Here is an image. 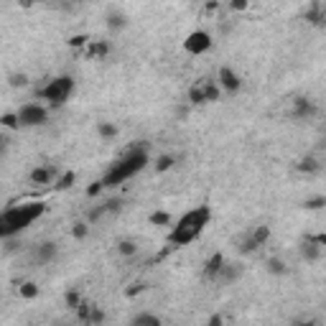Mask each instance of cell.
<instances>
[{"mask_svg": "<svg viewBox=\"0 0 326 326\" xmlns=\"http://www.w3.org/2000/svg\"><path fill=\"white\" fill-rule=\"evenodd\" d=\"M46 212V204L31 202V204H20V206H8L0 216V237H16L26 227H31L38 216Z\"/></svg>", "mask_w": 326, "mask_h": 326, "instance_id": "obj_1", "label": "cell"}, {"mask_svg": "<svg viewBox=\"0 0 326 326\" xmlns=\"http://www.w3.org/2000/svg\"><path fill=\"white\" fill-rule=\"evenodd\" d=\"M209 220H212V209L204 204V206H196V209H192V212H186L181 220H178V224L171 230V234H168V242L174 244V248H178V244H188L192 240H196L202 232H204V227L209 224Z\"/></svg>", "mask_w": 326, "mask_h": 326, "instance_id": "obj_2", "label": "cell"}, {"mask_svg": "<svg viewBox=\"0 0 326 326\" xmlns=\"http://www.w3.org/2000/svg\"><path fill=\"white\" fill-rule=\"evenodd\" d=\"M146 166H148V150H146V146H135V148H130L115 163V166L102 176V184L104 186H118V184L132 178L135 174H140Z\"/></svg>", "mask_w": 326, "mask_h": 326, "instance_id": "obj_3", "label": "cell"}, {"mask_svg": "<svg viewBox=\"0 0 326 326\" xmlns=\"http://www.w3.org/2000/svg\"><path fill=\"white\" fill-rule=\"evenodd\" d=\"M74 92V76L64 74V76H54L46 87L38 90V97L51 102V107H62Z\"/></svg>", "mask_w": 326, "mask_h": 326, "instance_id": "obj_4", "label": "cell"}, {"mask_svg": "<svg viewBox=\"0 0 326 326\" xmlns=\"http://www.w3.org/2000/svg\"><path fill=\"white\" fill-rule=\"evenodd\" d=\"M18 120H20V128H38L48 120V110L44 104H23L18 110Z\"/></svg>", "mask_w": 326, "mask_h": 326, "instance_id": "obj_5", "label": "cell"}, {"mask_svg": "<svg viewBox=\"0 0 326 326\" xmlns=\"http://www.w3.org/2000/svg\"><path fill=\"white\" fill-rule=\"evenodd\" d=\"M212 48V36L206 31H192L184 38V51L192 54V56H199V54Z\"/></svg>", "mask_w": 326, "mask_h": 326, "instance_id": "obj_6", "label": "cell"}, {"mask_svg": "<svg viewBox=\"0 0 326 326\" xmlns=\"http://www.w3.org/2000/svg\"><path fill=\"white\" fill-rule=\"evenodd\" d=\"M318 112V107H316V102H311L308 97H298L296 102H293V110H290V118H298V120H308V118H314Z\"/></svg>", "mask_w": 326, "mask_h": 326, "instance_id": "obj_7", "label": "cell"}, {"mask_svg": "<svg viewBox=\"0 0 326 326\" xmlns=\"http://www.w3.org/2000/svg\"><path fill=\"white\" fill-rule=\"evenodd\" d=\"M242 273H244V265H240V262H227V260H224V265H222V270H220V276H216V280L224 283V286H230V283H237V280L242 278Z\"/></svg>", "mask_w": 326, "mask_h": 326, "instance_id": "obj_8", "label": "cell"}, {"mask_svg": "<svg viewBox=\"0 0 326 326\" xmlns=\"http://www.w3.org/2000/svg\"><path fill=\"white\" fill-rule=\"evenodd\" d=\"M220 87H222L224 92H240V90H242V79L237 76L234 69L222 66V69H220Z\"/></svg>", "mask_w": 326, "mask_h": 326, "instance_id": "obj_9", "label": "cell"}, {"mask_svg": "<svg viewBox=\"0 0 326 326\" xmlns=\"http://www.w3.org/2000/svg\"><path fill=\"white\" fill-rule=\"evenodd\" d=\"M304 20L311 26H326V6L321 0H311V6L304 13Z\"/></svg>", "mask_w": 326, "mask_h": 326, "instance_id": "obj_10", "label": "cell"}, {"mask_svg": "<svg viewBox=\"0 0 326 326\" xmlns=\"http://www.w3.org/2000/svg\"><path fill=\"white\" fill-rule=\"evenodd\" d=\"M56 242H41V244H36V250H34V260L38 262V265H46V262H51L54 258H56Z\"/></svg>", "mask_w": 326, "mask_h": 326, "instance_id": "obj_11", "label": "cell"}, {"mask_svg": "<svg viewBox=\"0 0 326 326\" xmlns=\"http://www.w3.org/2000/svg\"><path fill=\"white\" fill-rule=\"evenodd\" d=\"M298 255H301L306 262H316V260L321 258V244H318L316 240L306 237L301 244H298Z\"/></svg>", "mask_w": 326, "mask_h": 326, "instance_id": "obj_12", "label": "cell"}, {"mask_svg": "<svg viewBox=\"0 0 326 326\" xmlns=\"http://www.w3.org/2000/svg\"><path fill=\"white\" fill-rule=\"evenodd\" d=\"M54 176H56V171L48 168V166H38V168H34V171L28 174V178H31L34 186H46Z\"/></svg>", "mask_w": 326, "mask_h": 326, "instance_id": "obj_13", "label": "cell"}, {"mask_svg": "<svg viewBox=\"0 0 326 326\" xmlns=\"http://www.w3.org/2000/svg\"><path fill=\"white\" fill-rule=\"evenodd\" d=\"M222 265H224V255H222V252H214V255L204 262V276H206V278H216V276H220V270H222Z\"/></svg>", "mask_w": 326, "mask_h": 326, "instance_id": "obj_14", "label": "cell"}, {"mask_svg": "<svg viewBox=\"0 0 326 326\" xmlns=\"http://www.w3.org/2000/svg\"><path fill=\"white\" fill-rule=\"evenodd\" d=\"M104 23H107V28H110L112 34H118V31H122L125 26H128V16H125L122 10H110Z\"/></svg>", "mask_w": 326, "mask_h": 326, "instance_id": "obj_15", "label": "cell"}, {"mask_svg": "<svg viewBox=\"0 0 326 326\" xmlns=\"http://www.w3.org/2000/svg\"><path fill=\"white\" fill-rule=\"evenodd\" d=\"M110 54V41H92L87 48V56L90 59H104Z\"/></svg>", "mask_w": 326, "mask_h": 326, "instance_id": "obj_16", "label": "cell"}, {"mask_svg": "<svg viewBox=\"0 0 326 326\" xmlns=\"http://www.w3.org/2000/svg\"><path fill=\"white\" fill-rule=\"evenodd\" d=\"M296 168L301 171V174H318V171H321V163H318L314 156H306V158L298 160V166H296Z\"/></svg>", "mask_w": 326, "mask_h": 326, "instance_id": "obj_17", "label": "cell"}, {"mask_svg": "<svg viewBox=\"0 0 326 326\" xmlns=\"http://www.w3.org/2000/svg\"><path fill=\"white\" fill-rule=\"evenodd\" d=\"M18 293H20V298H26V301H34V298H38L41 288H38L34 280H26V283L18 286Z\"/></svg>", "mask_w": 326, "mask_h": 326, "instance_id": "obj_18", "label": "cell"}, {"mask_svg": "<svg viewBox=\"0 0 326 326\" xmlns=\"http://www.w3.org/2000/svg\"><path fill=\"white\" fill-rule=\"evenodd\" d=\"M265 270L270 276H286L288 273V268H286V262L280 258H268L265 260Z\"/></svg>", "mask_w": 326, "mask_h": 326, "instance_id": "obj_19", "label": "cell"}, {"mask_svg": "<svg viewBox=\"0 0 326 326\" xmlns=\"http://www.w3.org/2000/svg\"><path fill=\"white\" fill-rule=\"evenodd\" d=\"M202 90H204V100L206 102H216V100H220V94H222V87L214 84V82H204Z\"/></svg>", "mask_w": 326, "mask_h": 326, "instance_id": "obj_20", "label": "cell"}, {"mask_svg": "<svg viewBox=\"0 0 326 326\" xmlns=\"http://www.w3.org/2000/svg\"><path fill=\"white\" fill-rule=\"evenodd\" d=\"M130 324H132V326H143V324H148V326H160V318L153 316V314H135V316L130 318Z\"/></svg>", "mask_w": 326, "mask_h": 326, "instance_id": "obj_21", "label": "cell"}, {"mask_svg": "<svg viewBox=\"0 0 326 326\" xmlns=\"http://www.w3.org/2000/svg\"><path fill=\"white\" fill-rule=\"evenodd\" d=\"M82 301H84V298H82V293H79V290H74V288H69V290L64 293V306H66V308H72V311H76Z\"/></svg>", "mask_w": 326, "mask_h": 326, "instance_id": "obj_22", "label": "cell"}, {"mask_svg": "<svg viewBox=\"0 0 326 326\" xmlns=\"http://www.w3.org/2000/svg\"><path fill=\"white\" fill-rule=\"evenodd\" d=\"M174 166H176V158H174V156H168V153H166V156H158V158H156V171H158V174H163V171H171Z\"/></svg>", "mask_w": 326, "mask_h": 326, "instance_id": "obj_23", "label": "cell"}, {"mask_svg": "<svg viewBox=\"0 0 326 326\" xmlns=\"http://www.w3.org/2000/svg\"><path fill=\"white\" fill-rule=\"evenodd\" d=\"M118 252H120L122 258H132L135 252H138V244H135L132 240H120V242H118Z\"/></svg>", "mask_w": 326, "mask_h": 326, "instance_id": "obj_24", "label": "cell"}, {"mask_svg": "<svg viewBox=\"0 0 326 326\" xmlns=\"http://www.w3.org/2000/svg\"><path fill=\"white\" fill-rule=\"evenodd\" d=\"M97 132H100V138H104V140H112L115 135H118V128H115L112 122H100V125H97Z\"/></svg>", "mask_w": 326, "mask_h": 326, "instance_id": "obj_25", "label": "cell"}, {"mask_svg": "<svg viewBox=\"0 0 326 326\" xmlns=\"http://www.w3.org/2000/svg\"><path fill=\"white\" fill-rule=\"evenodd\" d=\"M74 181H76V174H74V171H64V174L59 176L56 188H59V192H66V188H72V186H74Z\"/></svg>", "mask_w": 326, "mask_h": 326, "instance_id": "obj_26", "label": "cell"}, {"mask_svg": "<svg viewBox=\"0 0 326 326\" xmlns=\"http://www.w3.org/2000/svg\"><path fill=\"white\" fill-rule=\"evenodd\" d=\"M258 248H260V244L255 242V237H252V234H248V237H244V240H242V244H240V248H237V250H240L242 255H252V252H255Z\"/></svg>", "mask_w": 326, "mask_h": 326, "instance_id": "obj_27", "label": "cell"}, {"mask_svg": "<svg viewBox=\"0 0 326 326\" xmlns=\"http://www.w3.org/2000/svg\"><path fill=\"white\" fill-rule=\"evenodd\" d=\"M250 234L255 237V242H258V244H265V242L270 240V227H268V224H258Z\"/></svg>", "mask_w": 326, "mask_h": 326, "instance_id": "obj_28", "label": "cell"}, {"mask_svg": "<svg viewBox=\"0 0 326 326\" xmlns=\"http://www.w3.org/2000/svg\"><path fill=\"white\" fill-rule=\"evenodd\" d=\"M301 206H304L306 212H318V209L326 206V196H311V199H306Z\"/></svg>", "mask_w": 326, "mask_h": 326, "instance_id": "obj_29", "label": "cell"}, {"mask_svg": "<svg viewBox=\"0 0 326 326\" xmlns=\"http://www.w3.org/2000/svg\"><path fill=\"white\" fill-rule=\"evenodd\" d=\"M148 222H150V224H156V227L171 224V214H168V212H153V214L148 216Z\"/></svg>", "mask_w": 326, "mask_h": 326, "instance_id": "obj_30", "label": "cell"}, {"mask_svg": "<svg viewBox=\"0 0 326 326\" xmlns=\"http://www.w3.org/2000/svg\"><path fill=\"white\" fill-rule=\"evenodd\" d=\"M0 125H3L6 130H16V128H20V120H18V112H6L3 118H0Z\"/></svg>", "mask_w": 326, "mask_h": 326, "instance_id": "obj_31", "label": "cell"}, {"mask_svg": "<svg viewBox=\"0 0 326 326\" xmlns=\"http://www.w3.org/2000/svg\"><path fill=\"white\" fill-rule=\"evenodd\" d=\"M87 234H90V222H74V227H72L74 240H84Z\"/></svg>", "mask_w": 326, "mask_h": 326, "instance_id": "obj_32", "label": "cell"}, {"mask_svg": "<svg viewBox=\"0 0 326 326\" xmlns=\"http://www.w3.org/2000/svg\"><path fill=\"white\" fill-rule=\"evenodd\" d=\"M90 316H92V304L82 301V304H79V308H76V318H79L82 324H90Z\"/></svg>", "mask_w": 326, "mask_h": 326, "instance_id": "obj_33", "label": "cell"}, {"mask_svg": "<svg viewBox=\"0 0 326 326\" xmlns=\"http://www.w3.org/2000/svg\"><path fill=\"white\" fill-rule=\"evenodd\" d=\"M188 102H192V104H204V102H206V100H204V90H202V84H196V87L188 90Z\"/></svg>", "mask_w": 326, "mask_h": 326, "instance_id": "obj_34", "label": "cell"}, {"mask_svg": "<svg viewBox=\"0 0 326 326\" xmlns=\"http://www.w3.org/2000/svg\"><path fill=\"white\" fill-rule=\"evenodd\" d=\"M104 214H107V206H104V204H97V206H92V209H90V214H87V222L92 224V222L102 220Z\"/></svg>", "mask_w": 326, "mask_h": 326, "instance_id": "obj_35", "label": "cell"}, {"mask_svg": "<svg viewBox=\"0 0 326 326\" xmlns=\"http://www.w3.org/2000/svg\"><path fill=\"white\" fill-rule=\"evenodd\" d=\"M8 84H10L13 90L26 87V84H28V76H26V74H10V76H8Z\"/></svg>", "mask_w": 326, "mask_h": 326, "instance_id": "obj_36", "label": "cell"}, {"mask_svg": "<svg viewBox=\"0 0 326 326\" xmlns=\"http://www.w3.org/2000/svg\"><path fill=\"white\" fill-rule=\"evenodd\" d=\"M87 44H90V36H84V34H76V36L69 38V46H72V48H84Z\"/></svg>", "mask_w": 326, "mask_h": 326, "instance_id": "obj_37", "label": "cell"}, {"mask_svg": "<svg viewBox=\"0 0 326 326\" xmlns=\"http://www.w3.org/2000/svg\"><path fill=\"white\" fill-rule=\"evenodd\" d=\"M102 188H104L102 178H100V181H92V184H90V188H87V196H90V199H94V196L102 192Z\"/></svg>", "mask_w": 326, "mask_h": 326, "instance_id": "obj_38", "label": "cell"}, {"mask_svg": "<svg viewBox=\"0 0 326 326\" xmlns=\"http://www.w3.org/2000/svg\"><path fill=\"white\" fill-rule=\"evenodd\" d=\"M146 288H148V283H143V280H135V283H132V286L125 290V293H128V296H138V293H140V290H146Z\"/></svg>", "mask_w": 326, "mask_h": 326, "instance_id": "obj_39", "label": "cell"}, {"mask_svg": "<svg viewBox=\"0 0 326 326\" xmlns=\"http://www.w3.org/2000/svg\"><path fill=\"white\" fill-rule=\"evenodd\" d=\"M122 204H125V202H122L120 196H115V199H110V202H104L107 212H120V209H122Z\"/></svg>", "mask_w": 326, "mask_h": 326, "instance_id": "obj_40", "label": "cell"}, {"mask_svg": "<svg viewBox=\"0 0 326 326\" xmlns=\"http://www.w3.org/2000/svg\"><path fill=\"white\" fill-rule=\"evenodd\" d=\"M104 321V311H100L97 306H92V316H90V324H102Z\"/></svg>", "mask_w": 326, "mask_h": 326, "instance_id": "obj_41", "label": "cell"}, {"mask_svg": "<svg viewBox=\"0 0 326 326\" xmlns=\"http://www.w3.org/2000/svg\"><path fill=\"white\" fill-rule=\"evenodd\" d=\"M230 6H232L234 10H244V8L250 6V0H230Z\"/></svg>", "mask_w": 326, "mask_h": 326, "instance_id": "obj_42", "label": "cell"}, {"mask_svg": "<svg viewBox=\"0 0 326 326\" xmlns=\"http://www.w3.org/2000/svg\"><path fill=\"white\" fill-rule=\"evenodd\" d=\"M206 324H209V326H220V324H224V318H222V316H212Z\"/></svg>", "mask_w": 326, "mask_h": 326, "instance_id": "obj_43", "label": "cell"}, {"mask_svg": "<svg viewBox=\"0 0 326 326\" xmlns=\"http://www.w3.org/2000/svg\"><path fill=\"white\" fill-rule=\"evenodd\" d=\"M18 3H20V8H31L36 0H18Z\"/></svg>", "mask_w": 326, "mask_h": 326, "instance_id": "obj_44", "label": "cell"}, {"mask_svg": "<svg viewBox=\"0 0 326 326\" xmlns=\"http://www.w3.org/2000/svg\"><path fill=\"white\" fill-rule=\"evenodd\" d=\"M311 240H316V242H318V244H326V234H314V237H311Z\"/></svg>", "mask_w": 326, "mask_h": 326, "instance_id": "obj_45", "label": "cell"}, {"mask_svg": "<svg viewBox=\"0 0 326 326\" xmlns=\"http://www.w3.org/2000/svg\"><path fill=\"white\" fill-rule=\"evenodd\" d=\"M74 6H82V3H90V0H72Z\"/></svg>", "mask_w": 326, "mask_h": 326, "instance_id": "obj_46", "label": "cell"}, {"mask_svg": "<svg viewBox=\"0 0 326 326\" xmlns=\"http://www.w3.org/2000/svg\"><path fill=\"white\" fill-rule=\"evenodd\" d=\"M321 146H326V135H324V143H321Z\"/></svg>", "mask_w": 326, "mask_h": 326, "instance_id": "obj_47", "label": "cell"}]
</instances>
